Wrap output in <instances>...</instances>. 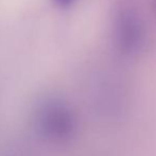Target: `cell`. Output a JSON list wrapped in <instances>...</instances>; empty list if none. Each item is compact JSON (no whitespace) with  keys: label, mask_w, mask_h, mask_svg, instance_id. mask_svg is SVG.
Segmentation results:
<instances>
[{"label":"cell","mask_w":156,"mask_h":156,"mask_svg":"<svg viewBox=\"0 0 156 156\" xmlns=\"http://www.w3.org/2000/svg\"><path fill=\"white\" fill-rule=\"evenodd\" d=\"M52 1H53V3L55 4L58 8L66 9V8H69L76 0H52Z\"/></svg>","instance_id":"obj_2"},{"label":"cell","mask_w":156,"mask_h":156,"mask_svg":"<svg viewBox=\"0 0 156 156\" xmlns=\"http://www.w3.org/2000/svg\"><path fill=\"white\" fill-rule=\"evenodd\" d=\"M114 35L116 45L124 53L139 50L144 43V27L137 12L129 5H121L115 14Z\"/></svg>","instance_id":"obj_1"}]
</instances>
